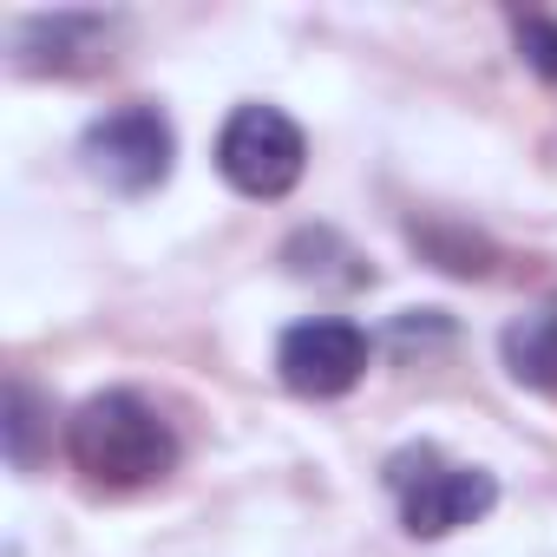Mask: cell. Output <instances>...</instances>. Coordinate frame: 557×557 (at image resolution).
<instances>
[{
    "label": "cell",
    "mask_w": 557,
    "mask_h": 557,
    "mask_svg": "<svg viewBox=\"0 0 557 557\" xmlns=\"http://www.w3.org/2000/svg\"><path fill=\"white\" fill-rule=\"evenodd\" d=\"M66 453L92 485L138 492V485H151V479H164L177 466V433L145 394L106 387L66 420Z\"/></svg>",
    "instance_id": "obj_1"
},
{
    "label": "cell",
    "mask_w": 557,
    "mask_h": 557,
    "mask_svg": "<svg viewBox=\"0 0 557 557\" xmlns=\"http://www.w3.org/2000/svg\"><path fill=\"white\" fill-rule=\"evenodd\" d=\"M216 171L243 197H289L309 171V138L275 106H236L216 132Z\"/></svg>",
    "instance_id": "obj_2"
},
{
    "label": "cell",
    "mask_w": 557,
    "mask_h": 557,
    "mask_svg": "<svg viewBox=\"0 0 557 557\" xmlns=\"http://www.w3.org/2000/svg\"><path fill=\"white\" fill-rule=\"evenodd\" d=\"M79 158H86V171H92L106 190L145 197V190H158V184L171 177L177 132H171V119H164L158 106L138 99V106H119V112L92 119L86 138H79Z\"/></svg>",
    "instance_id": "obj_3"
},
{
    "label": "cell",
    "mask_w": 557,
    "mask_h": 557,
    "mask_svg": "<svg viewBox=\"0 0 557 557\" xmlns=\"http://www.w3.org/2000/svg\"><path fill=\"white\" fill-rule=\"evenodd\" d=\"M368 361H374L368 335L355 322H342V315H309V322L283 329V342H275V374H283V387L302 394V400L348 394L368 374Z\"/></svg>",
    "instance_id": "obj_4"
},
{
    "label": "cell",
    "mask_w": 557,
    "mask_h": 557,
    "mask_svg": "<svg viewBox=\"0 0 557 557\" xmlns=\"http://www.w3.org/2000/svg\"><path fill=\"white\" fill-rule=\"evenodd\" d=\"M498 505V479L485 466H426L407 492H400V524L413 537H453L466 524H479Z\"/></svg>",
    "instance_id": "obj_5"
},
{
    "label": "cell",
    "mask_w": 557,
    "mask_h": 557,
    "mask_svg": "<svg viewBox=\"0 0 557 557\" xmlns=\"http://www.w3.org/2000/svg\"><path fill=\"white\" fill-rule=\"evenodd\" d=\"M498 355H505L511 381H524V387H557V302H537V309L511 315L505 335H498Z\"/></svg>",
    "instance_id": "obj_6"
},
{
    "label": "cell",
    "mask_w": 557,
    "mask_h": 557,
    "mask_svg": "<svg viewBox=\"0 0 557 557\" xmlns=\"http://www.w3.org/2000/svg\"><path fill=\"white\" fill-rule=\"evenodd\" d=\"M106 21L99 14H53V21H27V34H21V47H53V73H73V66H92L99 53H106Z\"/></svg>",
    "instance_id": "obj_7"
},
{
    "label": "cell",
    "mask_w": 557,
    "mask_h": 557,
    "mask_svg": "<svg viewBox=\"0 0 557 557\" xmlns=\"http://www.w3.org/2000/svg\"><path fill=\"white\" fill-rule=\"evenodd\" d=\"M34 426H40V400H34V387L27 381H14L8 387V459L27 472L40 453H34Z\"/></svg>",
    "instance_id": "obj_8"
},
{
    "label": "cell",
    "mask_w": 557,
    "mask_h": 557,
    "mask_svg": "<svg viewBox=\"0 0 557 557\" xmlns=\"http://www.w3.org/2000/svg\"><path fill=\"white\" fill-rule=\"evenodd\" d=\"M518 53L537 79H557V21H518Z\"/></svg>",
    "instance_id": "obj_9"
}]
</instances>
